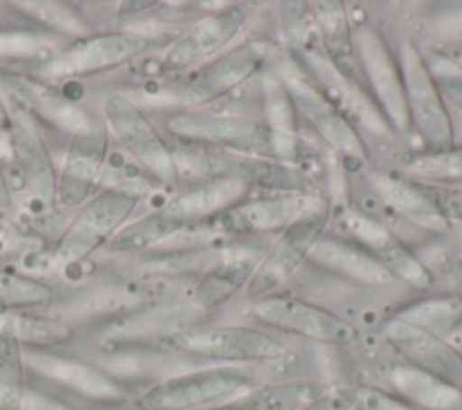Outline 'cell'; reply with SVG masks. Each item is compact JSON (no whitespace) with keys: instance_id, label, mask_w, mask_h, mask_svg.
<instances>
[{"instance_id":"obj_21","label":"cell","mask_w":462,"mask_h":410,"mask_svg":"<svg viewBox=\"0 0 462 410\" xmlns=\"http://www.w3.org/2000/svg\"><path fill=\"white\" fill-rule=\"evenodd\" d=\"M25 367L34 374L94 401H121L125 388L101 368L61 354L31 349L25 352Z\"/></svg>"},{"instance_id":"obj_7","label":"cell","mask_w":462,"mask_h":410,"mask_svg":"<svg viewBox=\"0 0 462 410\" xmlns=\"http://www.w3.org/2000/svg\"><path fill=\"white\" fill-rule=\"evenodd\" d=\"M399 65L404 83L410 125L420 135L426 150H442L455 144L453 117L444 101L422 51L411 40H401Z\"/></svg>"},{"instance_id":"obj_17","label":"cell","mask_w":462,"mask_h":410,"mask_svg":"<svg viewBox=\"0 0 462 410\" xmlns=\"http://www.w3.org/2000/svg\"><path fill=\"white\" fill-rule=\"evenodd\" d=\"M245 22L247 11L240 5H229L199 18L164 51L162 70L182 72L202 67L240 34Z\"/></svg>"},{"instance_id":"obj_18","label":"cell","mask_w":462,"mask_h":410,"mask_svg":"<svg viewBox=\"0 0 462 410\" xmlns=\"http://www.w3.org/2000/svg\"><path fill=\"white\" fill-rule=\"evenodd\" d=\"M381 336L406 365L462 388V352L444 338L397 316L381 325Z\"/></svg>"},{"instance_id":"obj_34","label":"cell","mask_w":462,"mask_h":410,"mask_svg":"<svg viewBox=\"0 0 462 410\" xmlns=\"http://www.w3.org/2000/svg\"><path fill=\"white\" fill-rule=\"evenodd\" d=\"M54 289L40 278L0 269V311H23L49 305Z\"/></svg>"},{"instance_id":"obj_31","label":"cell","mask_w":462,"mask_h":410,"mask_svg":"<svg viewBox=\"0 0 462 410\" xmlns=\"http://www.w3.org/2000/svg\"><path fill=\"white\" fill-rule=\"evenodd\" d=\"M395 316L444 338L462 327V294L446 293L426 296L402 307Z\"/></svg>"},{"instance_id":"obj_23","label":"cell","mask_w":462,"mask_h":410,"mask_svg":"<svg viewBox=\"0 0 462 410\" xmlns=\"http://www.w3.org/2000/svg\"><path fill=\"white\" fill-rule=\"evenodd\" d=\"M307 260L328 273L370 287H383L395 282L388 269L363 244L350 237L323 233Z\"/></svg>"},{"instance_id":"obj_16","label":"cell","mask_w":462,"mask_h":410,"mask_svg":"<svg viewBox=\"0 0 462 410\" xmlns=\"http://www.w3.org/2000/svg\"><path fill=\"white\" fill-rule=\"evenodd\" d=\"M271 54V42L245 40L199 67L182 90L188 108H202L256 76Z\"/></svg>"},{"instance_id":"obj_1","label":"cell","mask_w":462,"mask_h":410,"mask_svg":"<svg viewBox=\"0 0 462 410\" xmlns=\"http://www.w3.org/2000/svg\"><path fill=\"white\" fill-rule=\"evenodd\" d=\"M143 191L130 182L112 184L78 208L67 229L56 242V262L78 264L103 244L110 242L134 215Z\"/></svg>"},{"instance_id":"obj_41","label":"cell","mask_w":462,"mask_h":410,"mask_svg":"<svg viewBox=\"0 0 462 410\" xmlns=\"http://www.w3.org/2000/svg\"><path fill=\"white\" fill-rule=\"evenodd\" d=\"M457 269H458V271H462V255H460V256H458V260H457Z\"/></svg>"},{"instance_id":"obj_12","label":"cell","mask_w":462,"mask_h":410,"mask_svg":"<svg viewBox=\"0 0 462 410\" xmlns=\"http://www.w3.org/2000/svg\"><path fill=\"white\" fill-rule=\"evenodd\" d=\"M328 202L314 191H269L263 197L244 199L218 217L226 235L247 237L283 231L294 222L327 210Z\"/></svg>"},{"instance_id":"obj_29","label":"cell","mask_w":462,"mask_h":410,"mask_svg":"<svg viewBox=\"0 0 462 410\" xmlns=\"http://www.w3.org/2000/svg\"><path fill=\"white\" fill-rule=\"evenodd\" d=\"M321 392L310 379H289L251 387L209 410H298Z\"/></svg>"},{"instance_id":"obj_8","label":"cell","mask_w":462,"mask_h":410,"mask_svg":"<svg viewBox=\"0 0 462 410\" xmlns=\"http://www.w3.org/2000/svg\"><path fill=\"white\" fill-rule=\"evenodd\" d=\"M354 47L359 72L366 81V90L384 121L393 134L408 132L411 125L401 65L384 34L370 23H359L354 29Z\"/></svg>"},{"instance_id":"obj_14","label":"cell","mask_w":462,"mask_h":410,"mask_svg":"<svg viewBox=\"0 0 462 410\" xmlns=\"http://www.w3.org/2000/svg\"><path fill=\"white\" fill-rule=\"evenodd\" d=\"M328 219L330 211L327 208L280 231L276 240L263 251L245 285L247 298L254 302L274 294V291L296 273L301 262L309 258L310 249L325 233Z\"/></svg>"},{"instance_id":"obj_30","label":"cell","mask_w":462,"mask_h":410,"mask_svg":"<svg viewBox=\"0 0 462 410\" xmlns=\"http://www.w3.org/2000/svg\"><path fill=\"white\" fill-rule=\"evenodd\" d=\"M25 350L13 316L0 323V410H25Z\"/></svg>"},{"instance_id":"obj_2","label":"cell","mask_w":462,"mask_h":410,"mask_svg":"<svg viewBox=\"0 0 462 410\" xmlns=\"http://www.w3.org/2000/svg\"><path fill=\"white\" fill-rule=\"evenodd\" d=\"M253 387V376L233 365L206 367L159 379L143 390L137 410H200L213 408Z\"/></svg>"},{"instance_id":"obj_32","label":"cell","mask_w":462,"mask_h":410,"mask_svg":"<svg viewBox=\"0 0 462 410\" xmlns=\"http://www.w3.org/2000/svg\"><path fill=\"white\" fill-rule=\"evenodd\" d=\"M402 173L413 182L462 184V146L419 152L404 161Z\"/></svg>"},{"instance_id":"obj_36","label":"cell","mask_w":462,"mask_h":410,"mask_svg":"<svg viewBox=\"0 0 462 410\" xmlns=\"http://www.w3.org/2000/svg\"><path fill=\"white\" fill-rule=\"evenodd\" d=\"M422 56L444 101L462 114V63L440 51H428Z\"/></svg>"},{"instance_id":"obj_33","label":"cell","mask_w":462,"mask_h":410,"mask_svg":"<svg viewBox=\"0 0 462 410\" xmlns=\"http://www.w3.org/2000/svg\"><path fill=\"white\" fill-rule=\"evenodd\" d=\"M7 83L11 85V90L14 94H22V101L20 99L18 101L27 110H31V108L42 110L43 117H47V119L60 116L63 128H69L74 132L88 117L79 108H76L72 103H67L65 99L58 98L60 94L52 92L49 87H45L38 81L20 78V76H9Z\"/></svg>"},{"instance_id":"obj_38","label":"cell","mask_w":462,"mask_h":410,"mask_svg":"<svg viewBox=\"0 0 462 410\" xmlns=\"http://www.w3.org/2000/svg\"><path fill=\"white\" fill-rule=\"evenodd\" d=\"M357 410H420L395 392H388L377 387H357Z\"/></svg>"},{"instance_id":"obj_3","label":"cell","mask_w":462,"mask_h":410,"mask_svg":"<svg viewBox=\"0 0 462 410\" xmlns=\"http://www.w3.org/2000/svg\"><path fill=\"white\" fill-rule=\"evenodd\" d=\"M161 345L186 356L226 365L283 359L289 350L274 336L244 325L191 327L162 336Z\"/></svg>"},{"instance_id":"obj_25","label":"cell","mask_w":462,"mask_h":410,"mask_svg":"<svg viewBox=\"0 0 462 410\" xmlns=\"http://www.w3.org/2000/svg\"><path fill=\"white\" fill-rule=\"evenodd\" d=\"M263 251L247 247L233 249L215 260L199 280L193 300L202 309H213L227 302L242 287L245 289Z\"/></svg>"},{"instance_id":"obj_27","label":"cell","mask_w":462,"mask_h":410,"mask_svg":"<svg viewBox=\"0 0 462 410\" xmlns=\"http://www.w3.org/2000/svg\"><path fill=\"white\" fill-rule=\"evenodd\" d=\"M312 22L321 38V52L346 78L359 79V67L354 47V29L339 2L310 4Z\"/></svg>"},{"instance_id":"obj_20","label":"cell","mask_w":462,"mask_h":410,"mask_svg":"<svg viewBox=\"0 0 462 410\" xmlns=\"http://www.w3.org/2000/svg\"><path fill=\"white\" fill-rule=\"evenodd\" d=\"M5 112L13 152L31 191L43 204L54 202L56 172L32 114L18 99H11Z\"/></svg>"},{"instance_id":"obj_22","label":"cell","mask_w":462,"mask_h":410,"mask_svg":"<svg viewBox=\"0 0 462 410\" xmlns=\"http://www.w3.org/2000/svg\"><path fill=\"white\" fill-rule=\"evenodd\" d=\"M249 186L238 181L227 179H204L168 199L155 211L175 229L182 231L184 228L206 220L209 217H220L238 202H242Z\"/></svg>"},{"instance_id":"obj_24","label":"cell","mask_w":462,"mask_h":410,"mask_svg":"<svg viewBox=\"0 0 462 410\" xmlns=\"http://www.w3.org/2000/svg\"><path fill=\"white\" fill-rule=\"evenodd\" d=\"M263 123L271 134L274 159L296 164L301 159L298 114L276 70L262 78Z\"/></svg>"},{"instance_id":"obj_35","label":"cell","mask_w":462,"mask_h":410,"mask_svg":"<svg viewBox=\"0 0 462 410\" xmlns=\"http://www.w3.org/2000/svg\"><path fill=\"white\" fill-rule=\"evenodd\" d=\"M13 318L23 347L29 345L32 349L43 350L49 347L63 345L74 336V329L69 323L58 320L25 314H14Z\"/></svg>"},{"instance_id":"obj_19","label":"cell","mask_w":462,"mask_h":410,"mask_svg":"<svg viewBox=\"0 0 462 410\" xmlns=\"http://www.w3.org/2000/svg\"><path fill=\"white\" fill-rule=\"evenodd\" d=\"M343 224L350 238L363 244L395 280L417 291H426L433 285V275L428 266L384 224L357 210L345 211Z\"/></svg>"},{"instance_id":"obj_15","label":"cell","mask_w":462,"mask_h":410,"mask_svg":"<svg viewBox=\"0 0 462 410\" xmlns=\"http://www.w3.org/2000/svg\"><path fill=\"white\" fill-rule=\"evenodd\" d=\"M296 63L357 130L365 128L375 137H388L393 134L359 79L341 74L319 49L312 45H298Z\"/></svg>"},{"instance_id":"obj_28","label":"cell","mask_w":462,"mask_h":410,"mask_svg":"<svg viewBox=\"0 0 462 410\" xmlns=\"http://www.w3.org/2000/svg\"><path fill=\"white\" fill-rule=\"evenodd\" d=\"M393 392L420 410H462V388L406 363L388 370Z\"/></svg>"},{"instance_id":"obj_13","label":"cell","mask_w":462,"mask_h":410,"mask_svg":"<svg viewBox=\"0 0 462 410\" xmlns=\"http://www.w3.org/2000/svg\"><path fill=\"white\" fill-rule=\"evenodd\" d=\"M150 47V38L134 31H110L78 38L42 69L45 79H69L117 69Z\"/></svg>"},{"instance_id":"obj_10","label":"cell","mask_w":462,"mask_h":410,"mask_svg":"<svg viewBox=\"0 0 462 410\" xmlns=\"http://www.w3.org/2000/svg\"><path fill=\"white\" fill-rule=\"evenodd\" d=\"M188 164L204 179L238 181L249 188L260 186L269 191H314L312 179L298 164L269 157L202 148L188 155Z\"/></svg>"},{"instance_id":"obj_40","label":"cell","mask_w":462,"mask_h":410,"mask_svg":"<svg viewBox=\"0 0 462 410\" xmlns=\"http://www.w3.org/2000/svg\"><path fill=\"white\" fill-rule=\"evenodd\" d=\"M13 204V195L7 186V181L0 170V208H9Z\"/></svg>"},{"instance_id":"obj_9","label":"cell","mask_w":462,"mask_h":410,"mask_svg":"<svg viewBox=\"0 0 462 410\" xmlns=\"http://www.w3.org/2000/svg\"><path fill=\"white\" fill-rule=\"evenodd\" d=\"M249 314L262 325L325 345H352L359 332L332 311L289 294H269L251 303Z\"/></svg>"},{"instance_id":"obj_39","label":"cell","mask_w":462,"mask_h":410,"mask_svg":"<svg viewBox=\"0 0 462 410\" xmlns=\"http://www.w3.org/2000/svg\"><path fill=\"white\" fill-rule=\"evenodd\" d=\"M357 387H334L321 390L314 399L300 406L298 410H356Z\"/></svg>"},{"instance_id":"obj_6","label":"cell","mask_w":462,"mask_h":410,"mask_svg":"<svg viewBox=\"0 0 462 410\" xmlns=\"http://www.w3.org/2000/svg\"><path fill=\"white\" fill-rule=\"evenodd\" d=\"M298 117H301L334 152L346 159L363 163L368 146L354 123L314 85L298 63H282L276 70Z\"/></svg>"},{"instance_id":"obj_5","label":"cell","mask_w":462,"mask_h":410,"mask_svg":"<svg viewBox=\"0 0 462 410\" xmlns=\"http://www.w3.org/2000/svg\"><path fill=\"white\" fill-rule=\"evenodd\" d=\"M103 121L130 157L155 182L175 186L179 182V164L159 130L148 116L125 94L110 92L101 103Z\"/></svg>"},{"instance_id":"obj_4","label":"cell","mask_w":462,"mask_h":410,"mask_svg":"<svg viewBox=\"0 0 462 410\" xmlns=\"http://www.w3.org/2000/svg\"><path fill=\"white\" fill-rule=\"evenodd\" d=\"M164 126L171 135L204 148L274 159L273 141L265 123L251 116L184 108L168 114Z\"/></svg>"},{"instance_id":"obj_26","label":"cell","mask_w":462,"mask_h":410,"mask_svg":"<svg viewBox=\"0 0 462 410\" xmlns=\"http://www.w3.org/2000/svg\"><path fill=\"white\" fill-rule=\"evenodd\" d=\"M370 184L384 202L415 224L435 231L448 228L446 210L419 182L375 172L370 173Z\"/></svg>"},{"instance_id":"obj_37","label":"cell","mask_w":462,"mask_h":410,"mask_svg":"<svg viewBox=\"0 0 462 410\" xmlns=\"http://www.w3.org/2000/svg\"><path fill=\"white\" fill-rule=\"evenodd\" d=\"M18 5L29 7L27 11H31L32 14H36L38 18H42L47 25H52L56 29L61 31H69L74 34H83L87 36V29L83 25V22L78 18V14L69 9L65 4H58V2H20Z\"/></svg>"},{"instance_id":"obj_11","label":"cell","mask_w":462,"mask_h":410,"mask_svg":"<svg viewBox=\"0 0 462 410\" xmlns=\"http://www.w3.org/2000/svg\"><path fill=\"white\" fill-rule=\"evenodd\" d=\"M108 139L110 132L105 121L92 116L72 132L56 173L54 202L63 210H78L92 197L106 161Z\"/></svg>"}]
</instances>
